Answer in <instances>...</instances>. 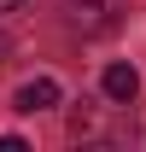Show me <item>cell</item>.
Here are the masks:
<instances>
[{
	"instance_id": "6da1fadb",
	"label": "cell",
	"mask_w": 146,
	"mask_h": 152,
	"mask_svg": "<svg viewBox=\"0 0 146 152\" xmlns=\"http://www.w3.org/2000/svg\"><path fill=\"white\" fill-rule=\"evenodd\" d=\"M12 105H18V111H47V105H58V82H53V76H35V82H23Z\"/></svg>"
},
{
	"instance_id": "7a4b0ae2",
	"label": "cell",
	"mask_w": 146,
	"mask_h": 152,
	"mask_svg": "<svg viewBox=\"0 0 146 152\" xmlns=\"http://www.w3.org/2000/svg\"><path fill=\"white\" fill-rule=\"evenodd\" d=\"M105 94L111 99H134V94H140V76L128 70V64H111V70H105Z\"/></svg>"
},
{
	"instance_id": "3957f363",
	"label": "cell",
	"mask_w": 146,
	"mask_h": 152,
	"mask_svg": "<svg viewBox=\"0 0 146 152\" xmlns=\"http://www.w3.org/2000/svg\"><path fill=\"white\" fill-rule=\"evenodd\" d=\"M12 6H23V0H0V12H12Z\"/></svg>"
}]
</instances>
